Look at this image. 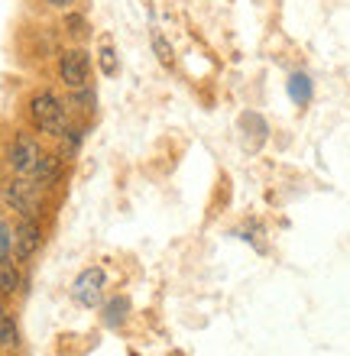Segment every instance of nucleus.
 I'll list each match as a JSON object with an SVG mask.
<instances>
[{
  "instance_id": "obj_1",
  "label": "nucleus",
  "mask_w": 350,
  "mask_h": 356,
  "mask_svg": "<svg viewBox=\"0 0 350 356\" xmlns=\"http://www.w3.org/2000/svg\"><path fill=\"white\" fill-rule=\"evenodd\" d=\"M29 120H33V127H36L39 133H46V136H62L68 127V107L58 94L39 91V94H33V101H29Z\"/></svg>"
},
{
  "instance_id": "obj_2",
  "label": "nucleus",
  "mask_w": 350,
  "mask_h": 356,
  "mask_svg": "<svg viewBox=\"0 0 350 356\" xmlns=\"http://www.w3.org/2000/svg\"><path fill=\"white\" fill-rule=\"evenodd\" d=\"M58 78L68 91L91 85V52L88 49H65L58 56Z\"/></svg>"
},
{
  "instance_id": "obj_3",
  "label": "nucleus",
  "mask_w": 350,
  "mask_h": 356,
  "mask_svg": "<svg viewBox=\"0 0 350 356\" xmlns=\"http://www.w3.org/2000/svg\"><path fill=\"white\" fill-rule=\"evenodd\" d=\"M39 197H42V185L33 175H19L7 185V201L13 211H19L23 217L39 214Z\"/></svg>"
},
{
  "instance_id": "obj_4",
  "label": "nucleus",
  "mask_w": 350,
  "mask_h": 356,
  "mask_svg": "<svg viewBox=\"0 0 350 356\" xmlns=\"http://www.w3.org/2000/svg\"><path fill=\"white\" fill-rule=\"evenodd\" d=\"M104 282H107L104 269L91 266V269H85L75 279V285H72V298H75L81 308H97V305H101V295H104Z\"/></svg>"
},
{
  "instance_id": "obj_5",
  "label": "nucleus",
  "mask_w": 350,
  "mask_h": 356,
  "mask_svg": "<svg viewBox=\"0 0 350 356\" xmlns=\"http://www.w3.org/2000/svg\"><path fill=\"white\" fill-rule=\"evenodd\" d=\"M39 156H42V152H39V143L33 140V136H23V133H19L17 140H13V146H10V152H7V162L17 175H29V172L36 169Z\"/></svg>"
},
{
  "instance_id": "obj_6",
  "label": "nucleus",
  "mask_w": 350,
  "mask_h": 356,
  "mask_svg": "<svg viewBox=\"0 0 350 356\" xmlns=\"http://www.w3.org/2000/svg\"><path fill=\"white\" fill-rule=\"evenodd\" d=\"M39 243H42V230H39L36 217H23L17 234H13V256L23 263V259H29V256L36 253Z\"/></svg>"
},
{
  "instance_id": "obj_7",
  "label": "nucleus",
  "mask_w": 350,
  "mask_h": 356,
  "mask_svg": "<svg viewBox=\"0 0 350 356\" xmlns=\"http://www.w3.org/2000/svg\"><path fill=\"white\" fill-rule=\"evenodd\" d=\"M240 130H244V140H246V149H260L266 143V136H269V127H266V120L260 117V113L246 111L244 117H240Z\"/></svg>"
},
{
  "instance_id": "obj_8",
  "label": "nucleus",
  "mask_w": 350,
  "mask_h": 356,
  "mask_svg": "<svg viewBox=\"0 0 350 356\" xmlns=\"http://www.w3.org/2000/svg\"><path fill=\"white\" fill-rule=\"evenodd\" d=\"M285 91H289V97H292L299 107H308V104H312V94H315V81L305 75V72H292L289 81H285Z\"/></svg>"
},
{
  "instance_id": "obj_9",
  "label": "nucleus",
  "mask_w": 350,
  "mask_h": 356,
  "mask_svg": "<svg viewBox=\"0 0 350 356\" xmlns=\"http://www.w3.org/2000/svg\"><path fill=\"white\" fill-rule=\"evenodd\" d=\"M29 175L36 178L42 188H49V185H56L58 181V175H62V159L58 156H39V162H36V169L29 172Z\"/></svg>"
},
{
  "instance_id": "obj_10",
  "label": "nucleus",
  "mask_w": 350,
  "mask_h": 356,
  "mask_svg": "<svg viewBox=\"0 0 350 356\" xmlns=\"http://www.w3.org/2000/svg\"><path fill=\"white\" fill-rule=\"evenodd\" d=\"M0 347L3 350H17L19 347V327L10 311L0 308Z\"/></svg>"
},
{
  "instance_id": "obj_11",
  "label": "nucleus",
  "mask_w": 350,
  "mask_h": 356,
  "mask_svg": "<svg viewBox=\"0 0 350 356\" xmlns=\"http://www.w3.org/2000/svg\"><path fill=\"white\" fill-rule=\"evenodd\" d=\"M97 68L104 78H114L120 72V62H117V52L111 42H101V49H97Z\"/></svg>"
},
{
  "instance_id": "obj_12",
  "label": "nucleus",
  "mask_w": 350,
  "mask_h": 356,
  "mask_svg": "<svg viewBox=\"0 0 350 356\" xmlns=\"http://www.w3.org/2000/svg\"><path fill=\"white\" fill-rule=\"evenodd\" d=\"M127 311H130V305H127V298H123V295L111 298L104 305V324H107V327H117V324L127 318Z\"/></svg>"
},
{
  "instance_id": "obj_13",
  "label": "nucleus",
  "mask_w": 350,
  "mask_h": 356,
  "mask_svg": "<svg viewBox=\"0 0 350 356\" xmlns=\"http://www.w3.org/2000/svg\"><path fill=\"white\" fill-rule=\"evenodd\" d=\"M19 289V275L13 269V263H0V295H13Z\"/></svg>"
},
{
  "instance_id": "obj_14",
  "label": "nucleus",
  "mask_w": 350,
  "mask_h": 356,
  "mask_svg": "<svg viewBox=\"0 0 350 356\" xmlns=\"http://www.w3.org/2000/svg\"><path fill=\"white\" fill-rule=\"evenodd\" d=\"M88 19L81 17V13H68L65 17V33L68 36H75V39H88Z\"/></svg>"
},
{
  "instance_id": "obj_15",
  "label": "nucleus",
  "mask_w": 350,
  "mask_h": 356,
  "mask_svg": "<svg viewBox=\"0 0 350 356\" xmlns=\"http://www.w3.org/2000/svg\"><path fill=\"white\" fill-rule=\"evenodd\" d=\"M152 49H156V56H159V62L166 68H172L175 62H172V46L166 42V36H162L159 29H152Z\"/></svg>"
},
{
  "instance_id": "obj_16",
  "label": "nucleus",
  "mask_w": 350,
  "mask_h": 356,
  "mask_svg": "<svg viewBox=\"0 0 350 356\" xmlns=\"http://www.w3.org/2000/svg\"><path fill=\"white\" fill-rule=\"evenodd\" d=\"M62 140H65V152L72 156V152H75L78 146H81V140H85V127H65Z\"/></svg>"
},
{
  "instance_id": "obj_17",
  "label": "nucleus",
  "mask_w": 350,
  "mask_h": 356,
  "mask_svg": "<svg viewBox=\"0 0 350 356\" xmlns=\"http://www.w3.org/2000/svg\"><path fill=\"white\" fill-rule=\"evenodd\" d=\"M10 250H13V236H10L7 224H0V263L10 259Z\"/></svg>"
},
{
  "instance_id": "obj_18",
  "label": "nucleus",
  "mask_w": 350,
  "mask_h": 356,
  "mask_svg": "<svg viewBox=\"0 0 350 356\" xmlns=\"http://www.w3.org/2000/svg\"><path fill=\"white\" fill-rule=\"evenodd\" d=\"M49 7H56V10H72L75 7V0H46Z\"/></svg>"
}]
</instances>
